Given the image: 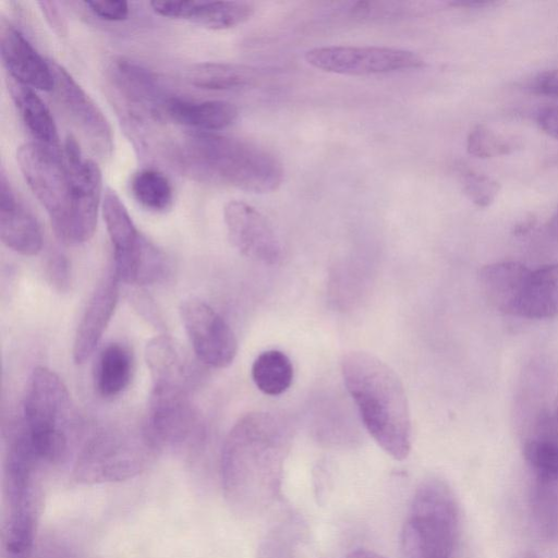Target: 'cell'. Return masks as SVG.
I'll return each instance as SVG.
<instances>
[{"mask_svg":"<svg viewBox=\"0 0 558 558\" xmlns=\"http://www.w3.org/2000/svg\"><path fill=\"white\" fill-rule=\"evenodd\" d=\"M512 558H538L536 555L530 551H520L512 556Z\"/></svg>","mask_w":558,"mask_h":558,"instance_id":"obj_41","label":"cell"},{"mask_svg":"<svg viewBox=\"0 0 558 558\" xmlns=\"http://www.w3.org/2000/svg\"><path fill=\"white\" fill-rule=\"evenodd\" d=\"M223 220L230 242L242 255L268 265L281 259L279 239L257 208L243 201H230L225 205Z\"/></svg>","mask_w":558,"mask_h":558,"instance_id":"obj_14","label":"cell"},{"mask_svg":"<svg viewBox=\"0 0 558 558\" xmlns=\"http://www.w3.org/2000/svg\"><path fill=\"white\" fill-rule=\"evenodd\" d=\"M501 2L494 0H454L450 1L449 5L458 7V8H468V9H483L489 8L494 5H498Z\"/></svg>","mask_w":558,"mask_h":558,"instance_id":"obj_38","label":"cell"},{"mask_svg":"<svg viewBox=\"0 0 558 558\" xmlns=\"http://www.w3.org/2000/svg\"><path fill=\"white\" fill-rule=\"evenodd\" d=\"M173 167L192 180L270 193L284 178L281 161L256 144L215 134H189L169 147Z\"/></svg>","mask_w":558,"mask_h":558,"instance_id":"obj_2","label":"cell"},{"mask_svg":"<svg viewBox=\"0 0 558 558\" xmlns=\"http://www.w3.org/2000/svg\"><path fill=\"white\" fill-rule=\"evenodd\" d=\"M311 66L323 72L366 76L418 69L424 59L414 51L379 46H323L305 52Z\"/></svg>","mask_w":558,"mask_h":558,"instance_id":"obj_9","label":"cell"},{"mask_svg":"<svg viewBox=\"0 0 558 558\" xmlns=\"http://www.w3.org/2000/svg\"><path fill=\"white\" fill-rule=\"evenodd\" d=\"M236 117L238 109L229 101H194L174 95L168 99L163 110V119L205 132L222 130Z\"/></svg>","mask_w":558,"mask_h":558,"instance_id":"obj_22","label":"cell"},{"mask_svg":"<svg viewBox=\"0 0 558 558\" xmlns=\"http://www.w3.org/2000/svg\"><path fill=\"white\" fill-rule=\"evenodd\" d=\"M344 385L374 440L396 460L411 450V416L404 387L396 372L377 356L351 351L341 359Z\"/></svg>","mask_w":558,"mask_h":558,"instance_id":"obj_3","label":"cell"},{"mask_svg":"<svg viewBox=\"0 0 558 558\" xmlns=\"http://www.w3.org/2000/svg\"><path fill=\"white\" fill-rule=\"evenodd\" d=\"M299 533L294 518L277 523L260 541L254 558H296Z\"/></svg>","mask_w":558,"mask_h":558,"instance_id":"obj_30","label":"cell"},{"mask_svg":"<svg viewBox=\"0 0 558 558\" xmlns=\"http://www.w3.org/2000/svg\"><path fill=\"white\" fill-rule=\"evenodd\" d=\"M49 466L66 461L73 437V408L61 378L38 366L28 380L17 423Z\"/></svg>","mask_w":558,"mask_h":558,"instance_id":"obj_6","label":"cell"},{"mask_svg":"<svg viewBox=\"0 0 558 558\" xmlns=\"http://www.w3.org/2000/svg\"><path fill=\"white\" fill-rule=\"evenodd\" d=\"M48 468L24 435L9 433L2 463L1 558H29Z\"/></svg>","mask_w":558,"mask_h":558,"instance_id":"obj_4","label":"cell"},{"mask_svg":"<svg viewBox=\"0 0 558 558\" xmlns=\"http://www.w3.org/2000/svg\"><path fill=\"white\" fill-rule=\"evenodd\" d=\"M130 186L135 201L150 211L163 213L172 206V185L159 170L146 168L137 171Z\"/></svg>","mask_w":558,"mask_h":558,"instance_id":"obj_29","label":"cell"},{"mask_svg":"<svg viewBox=\"0 0 558 558\" xmlns=\"http://www.w3.org/2000/svg\"><path fill=\"white\" fill-rule=\"evenodd\" d=\"M49 558H84V557H76L73 555H61V556H54V557H49Z\"/></svg>","mask_w":558,"mask_h":558,"instance_id":"obj_43","label":"cell"},{"mask_svg":"<svg viewBox=\"0 0 558 558\" xmlns=\"http://www.w3.org/2000/svg\"><path fill=\"white\" fill-rule=\"evenodd\" d=\"M119 298V281L107 276L92 295L77 326L73 342V360L84 363L95 351L114 312Z\"/></svg>","mask_w":558,"mask_h":558,"instance_id":"obj_21","label":"cell"},{"mask_svg":"<svg viewBox=\"0 0 558 558\" xmlns=\"http://www.w3.org/2000/svg\"><path fill=\"white\" fill-rule=\"evenodd\" d=\"M145 361L155 388L189 391L197 380L198 368L181 343L170 336L150 339L145 348Z\"/></svg>","mask_w":558,"mask_h":558,"instance_id":"obj_17","label":"cell"},{"mask_svg":"<svg viewBox=\"0 0 558 558\" xmlns=\"http://www.w3.org/2000/svg\"><path fill=\"white\" fill-rule=\"evenodd\" d=\"M461 185L468 198L482 208L490 206L499 193V184L494 179L472 170L461 172Z\"/></svg>","mask_w":558,"mask_h":558,"instance_id":"obj_32","label":"cell"},{"mask_svg":"<svg viewBox=\"0 0 558 558\" xmlns=\"http://www.w3.org/2000/svg\"><path fill=\"white\" fill-rule=\"evenodd\" d=\"M102 215L113 248V262L137 254L146 239L136 229L123 202L110 187L104 194Z\"/></svg>","mask_w":558,"mask_h":558,"instance_id":"obj_24","label":"cell"},{"mask_svg":"<svg viewBox=\"0 0 558 558\" xmlns=\"http://www.w3.org/2000/svg\"><path fill=\"white\" fill-rule=\"evenodd\" d=\"M133 355L128 347L112 342L99 353L94 380L97 392L104 398H113L123 392L133 376Z\"/></svg>","mask_w":558,"mask_h":558,"instance_id":"obj_26","label":"cell"},{"mask_svg":"<svg viewBox=\"0 0 558 558\" xmlns=\"http://www.w3.org/2000/svg\"><path fill=\"white\" fill-rule=\"evenodd\" d=\"M539 129L558 141V105L542 107L536 114Z\"/></svg>","mask_w":558,"mask_h":558,"instance_id":"obj_36","label":"cell"},{"mask_svg":"<svg viewBox=\"0 0 558 558\" xmlns=\"http://www.w3.org/2000/svg\"><path fill=\"white\" fill-rule=\"evenodd\" d=\"M529 88L537 95L558 97V69L538 73L531 81Z\"/></svg>","mask_w":558,"mask_h":558,"instance_id":"obj_35","label":"cell"},{"mask_svg":"<svg viewBox=\"0 0 558 558\" xmlns=\"http://www.w3.org/2000/svg\"><path fill=\"white\" fill-rule=\"evenodd\" d=\"M144 429L159 450H191L202 440L201 420L187 391L153 387Z\"/></svg>","mask_w":558,"mask_h":558,"instance_id":"obj_10","label":"cell"},{"mask_svg":"<svg viewBox=\"0 0 558 558\" xmlns=\"http://www.w3.org/2000/svg\"><path fill=\"white\" fill-rule=\"evenodd\" d=\"M157 452L144 427L141 430L102 427L77 450L72 477L81 484L126 481L142 473Z\"/></svg>","mask_w":558,"mask_h":558,"instance_id":"obj_7","label":"cell"},{"mask_svg":"<svg viewBox=\"0 0 558 558\" xmlns=\"http://www.w3.org/2000/svg\"><path fill=\"white\" fill-rule=\"evenodd\" d=\"M72 182V205L66 244H82L95 233L102 194V175L97 163L84 158L77 141L69 135L63 150Z\"/></svg>","mask_w":558,"mask_h":558,"instance_id":"obj_11","label":"cell"},{"mask_svg":"<svg viewBox=\"0 0 558 558\" xmlns=\"http://www.w3.org/2000/svg\"><path fill=\"white\" fill-rule=\"evenodd\" d=\"M46 277L49 283L58 291H68L71 284V266L69 259L59 252L48 256L46 263Z\"/></svg>","mask_w":558,"mask_h":558,"instance_id":"obj_33","label":"cell"},{"mask_svg":"<svg viewBox=\"0 0 558 558\" xmlns=\"http://www.w3.org/2000/svg\"><path fill=\"white\" fill-rule=\"evenodd\" d=\"M84 4L94 15L106 21L119 22L129 16V3L125 1H84Z\"/></svg>","mask_w":558,"mask_h":558,"instance_id":"obj_34","label":"cell"},{"mask_svg":"<svg viewBox=\"0 0 558 558\" xmlns=\"http://www.w3.org/2000/svg\"><path fill=\"white\" fill-rule=\"evenodd\" d=\"M291 441L290 426L271 413L252 412L232 426L221 450L220 477L235 514L259 517L280 499Z\"/></svg>","mask_w":558,"mask_h":558,"instance_id":"obj_1","label":"cell"},{"mask_svg":"<svg viewBox=\"0 0 558 558\" xmlns=\"http://www.w3.org/2000/svg\"><path fill=\"white\" fill-rule=\"evenodd\" d=\"M180 316L198 361L215 368L233 362L238 350L235 336L214 308L198 299H189L181 304Z\"/></svg>","mask_w":558,"mask_h":558,"instance_id":"obj_12","label":"cell"},{"mask_svg":"<svg viewBox=\"0 0 558 558\" xmlns=\"http://www.w3.org/2000/svg\"><path fill=\"white\" fill-rule=\"evenodd\" d=\"M545 234L548 240L558 245V208L545 226Z\"/></svg>","mask_w":558,"mask_h":558,"instance_id":"obj_39","label":"cell"},{"mask_svg":"<svg viewBox=\"0 0 558 558\" xmlns=\"http://www.w3.org/2000/svg\"><path fill=\"white\" fill-rule=\"evenodd\" d=\"M54 88L62 107L88 140L94 150L102 157L111 155L113 133L111 125L94 99L60 64L50 62Z\"/></svg>","mask_w":558,"mask_h":558,"instance_id":"obj_15","label":"cell"},{"mask_svg":"<svg viewBox=\"0 0 558 558\" xmlns=\"http://www.w3.org/2000/svg\"><path fill=\"white\" fill-rule=\"evenodd\" d=\"M529 508L532 524L541 538L558 542V477L531 476Z\"/></svg>","mask_w":558,"mask_h":558,"instance_id":"obj_27","label":"cell"},{"mask_svg":"<svg viewBox=\"0 0 558 558\" xmlns=\"http://www.w3.org/2000/svg\"><path fill=\"white\" fill-rule=\"evenodd\" d=\"M159 15L187 20L210 29H227L248 21L255 7L247 1H153Z\"/></svg>","mask_w":558,"mask_h":558,"instance_id":"obj_20","label":"cell"},{"mask_svg":"<svg viewBox=\"0 0 558 558\" xmlns=\"http://www.w3.org/2000/svg\"><path fill=\"white\" fill-rule=\"evenodd\" d=\"M554 416H555L556 424H557V427H558V393H557L556 399H555Z\"/></svg>","mask_w":558,"mask_h":558,"instance_id":"obj_42","label":"cell"},{"mask_svg":"<svg viewBox=\"0 0 558 558\" xmlns=\"http://www.w3.org/2000/svg\"><path fill=\"white\" fill-rule=\"evenodd\" d=\"M460 509L451 487L439 477L416 487L400 535L403 558H454Z\"/></svg>","mask_w":558,"mask_h":558,"instance_id":"obj_5","label":"cell"},{"mask_svg":"<svg viewBox=\"0 0 558 558\" xmlns=\"http://www.w3.org/2000/svg\"><path fill=\"white\" fill-rule=\"evenodd\" d=\"M16 161L31 191L46 209L54 233L65 243L71 216L72 182L60 153L31 142L17 148Z\"/></svg>","mask_w":558,"mask_h":558,"instance_id":"obj_8","label":"cell"},{"mask_svg":"<svg viewBox=\"0 0 558 558\" xmlns=\"http://www.w3.org/2000/svg\"><path fill=\"white\" fill-rule=\"evenodd\" d=\"M38 5L50 27L57 34L64 35L66 33V23L59 11L58 4L53 1H39Z\"/></svg>","mask_w":558,"mask_h":558,"instance_id":"obj_37","label":"cell"},{"mask_svg":"<svg viewBox=\"0 0 558 558\" xmlns=\"http://www.w3.org/2000/svg\"><path fill=\"white\" fill-rule=\"evenodd\" d=\"M501 312L530 319L558 316V263L531 269L515 263Z\"/></svg>","mask_w":558,"mask_h":558,"instance_id":"obj_13","label":"cell"},{"mask_svg":"<svg viewBox=\"0 0 558 558\" xmlns=\"http://www.w3.org/2000/svg\"><path fill=\"white\" fill-rule=\"evenodd\" d=\"M262 76L259 69L230 62H203L186 70V81L209 90H234L255 85Z\"/></svg>","mask_w":558,"mask_h":558,"instance_id":"obj_25","label":"cell"},{"mask_svg":"<svg viewBox=\"0 0 558 558\" xmlns=\"http://www.w3.org/2000/svg\"><path fill=\"white\" fill-rule=\"evenodd\" d=\"M110 78L129 104L153 118H163L166 104L172 95L167 93L151 71L132 60L120 58L110 66Z\"/></svg>","mask_w":558,"mask_h":558,"instance_id":"obj_18","label":"cell"},{"mask_svg":"<svg viewBox=\"0 0 558 558\" xmlns=\"http://www.w3.org/2000/svg\"><path fill=\"white\" fill-rule=\"evenodd\" d=\"M0 49L9 76L35 89L53 90L51 63L46 62L24 35L4 20L0 27Z\"/></svg>","mask_w":558,"mask_h":558,"instance_id":"obj_16","label":"cell"},{"mask_svg":"<svg viewBox=\"0 0 558 558\" xmlns=\"http://www.w3.org/2000/svg\"><path fill=\"white\" fill-rule=\"evenodd\" d=\"M520 147L519 140L497 133L483 124L475 125L466 138L468 153L481 159L509 155Z\"/></svg>","mask_w":558,"mask_h":558,"instance_id":"obj_31","label":"cell"},{"mask_svg":"<svg viewBox=\"0 0 558 558\" xmlns=\"http://www.w3.org/2000/svg\"><path fill=\"white\" fill-rule=\"evenodd\" d=\"M0 236L12 251L33 256L43 247L41 229L12 189L3 169L0 173Z\"/></svg>","mask_w":558,"mask_h":558,"instance_id":"obj_19","label":"cell"},{"mask_svg":"<svg viewBox=\"0 0 558 558\" xmlns=\"http://www.w3.org/2000/svg\"><path fill=\"white\" fill-rule=\"evenodd\" d=\"M252 379L263 393L279 396L292 384V362L279 350L264 351L253 362Z\"/></svg>","mask_w":558,"mask_h":558,"instance_id":"obj_28","label":"cell"},{"mask_svg":"<svg viewBox=\"0 0 558 558\" xmlns=\"http://www.w3.org/2000/svg\"><path fill=\"white\" fill-rule=\"evenodd\" d=\"M11 98L24 124L37 143L60 153L58 130L48 107L34 88L8 77Z\"/></svg>","mask_w":558,"mask_h":558,"instance_id":"obj_23","label":"cell"},{"mask_svg":"<svg viewBox=\"0 0 558 558\" xmlns=\"http://www.w3.org/2000/svg\"><path fill=\"white\" fill-rule=\"evenodd\" d=\"M344 558H386L380 554H377L373 550L368 549H356L348 554Z\"/></svg>","mask_w":558,"mask_h":558,"instance_id":"obj_40","label":"cell"}]
</instances>
